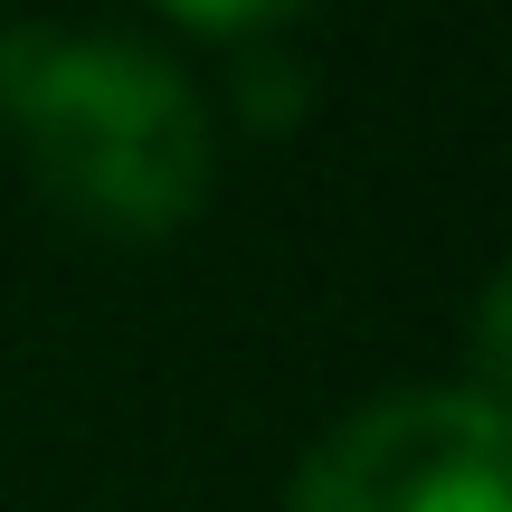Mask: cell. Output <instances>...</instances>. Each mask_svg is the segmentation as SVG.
I'll use <instances>...</instances> for the list:
<instances>
[{
    "label": "cell",
    "mask_w": 512,
    "mask_h": 512,
    "mask_svg": "<svg viewBox=\"0 0 512 512\" xmlns=\"http://www.w3.org/2000/svg\"><path fill=\"white\" fill-rule=\"evenodd\" d=\"M162 10L200 19V29H228V38H256V29H275V19H294L304 0H162Z\"/></svg>",
    "instance_id": "4"
},
{
    "label": "cell",
    "mask_w": 512,
    "mask_h": 512,
    "mask_svg": "<svg viewBox=\"0 0 512 512\" xmlns=\"http://www.w3.org/2000/svg\"><path fill=\"white\" fill-rule=\"evenodd\" d=\"M0 114L38 181L105 228H181L209 200V105L162 48L105 29H0Z\"/></svg>",
    "instance_id": "1"
},
{
    "label": "cell",
    "mask_w": 512,
    "mask_h": 512,
    "mask_svg": "<svg viewBox=\"0 0 512 512\" xmlns=\"http://www.w3.org/2000/svg\"><path fill=\"white\" fill-rule=\"evenodd\" d=\"M465 351H475V380H465V389H484L494 408H512V266H494V275H484Z\"/></svg>",
    "instance_id": "3"
},
{
    "label": "cell",
    "mask_w": 512,
    "mask_h": 512,
    "mask_svg": "<svg viewBox=\"0 0 512 512\" xmlns=\"http://www.w3.org/2000/svg\"><path fill=\"white\" fill-rule=\"evenodd\" d=\"M285 512H512V408L465 380L380 389L313 437Z\"/></svg>",
    "instance_id": "2"
}]
</instances>
